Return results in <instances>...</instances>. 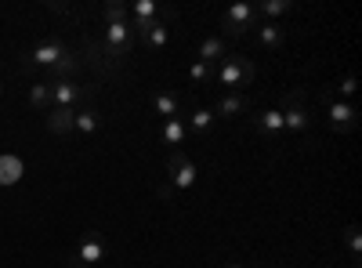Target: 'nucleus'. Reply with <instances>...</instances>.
Masks as SVG:
<instances>
[{
	"instance_id": "nucleus-1",
	"label": "nucleus",
	"mask_w": 362,
	"mask_h": 268,
	"mask_svg": "<svg viewBox=\"0 0 362 268\" xmlns=\"http://www.w3.org/2000/svg\"><path fill=\"white\" fill-rule=\"evenodd\" d=\"M167 185L181 189V192H189L196 185V163L181 153V148H174V153L167 156Z\"/></svg>"
},
{
	"instance_id": "nucleus-2",
	"label": "nucleus",
	"mask_w": 362,
	"mask_h": 268,
	"mask_svg": "<svg viewBox=\"0 0 362 268\" xmlns=\"http://www.w3.org/2000/svg\"><path fill=\"white\" fill-rule=\"evenodd\" d=\"M283 131H290V134H305L308 131V109H305V91H290L286 98H283Z\"/></svg>"
},
{
	"instance_id": "nucleus-3",
	"label": "nucleus",
	"mask_w": 362,
	"mask_h": 268,
	"mask_svg": "<svg viewBox=\"0 0 362 268\" xmlns=\"http://www.w3.org/2000/svg\"><path fill=\"white\" fill-rule=\"evenodd\" d=\"M131 44H134V29H131V18L127 22H105V54L109 58H127L131 54Z\"/></svg>"
},
{
	"instance_id": "nucleus-4",
	"label": "nucleus",
	"mask_w": 362,
	"mask_h": 268,
	"mask_svg": "<svg viewBox=\"0 0 362 268\" xmlns=\"http://www.w3.org/2000/svg\"><path fill=\"white\" fill-rule=\"evenodd\" d=\"M261 18H257V8L254 4H232L225 15H221V29L225 37H243L247 29H254Z\"/></svg>"
},
{
	"instance_id": "nucleus-5",
	"label": "nucleus",
	"mask_w": 362,
	"mask_h": 268,
	"mask_svg": "<svg viewBox=\"0 0 362 268\" xmlns=\"http://www.w3.org/2000/svg\"><path fill=\"white\" fill-rule=\"evenodd\" d=\"M254 73H257V66L250 62V58H225V62H221V69L214 73L218 76V83L221 87H243V83H250L254 80Z\"/></svg>"
},
{
	"instance_id": "nucleus-6",
	"label": "nucleus",
	"mask_w": 362,
	"mask_h": 268,
	"mask_svg": "<svg viewBox=\"0 0 362 268\" xmlns=\"http://www.w3.org/2000/svg\"><path fill=\"white\" fill-rule=\"evenodd\" d=\"M69 47L62 40H40L33 51H25L22 54V69H33V66H44V69H54L58 66V58H62Z\"/></svg>"
},
{
	"instance_id": "nucleus-7",
	"label": "nucleus",
	"mask_w": 362,
	"mask_h": 268,
	"mask_svg": "<svg viewBox=\"0 0 362 268\" xmlns=\"http://www.w3.org/2000/svg\"><path fill=\"white\" fill-rule=\"evenodd\" d=\"M87 95H90V87H80L76 80H51V105L58 109H73Z\"/></svg>"
},
{
	"instance_id": "nucleus-8",
	"label": "nucleus",
	"mask_w": 362,
	"mask_h": 268,
	"mask_svg": "<svg viewBox=\"0 0 362 268\" xmlns=\"http://www.w3.org/2000/svg\"><path fill=\"white\" fill-rule=\"evenodd\" d=\"M102 257H105V243H102V235H98V232L83 235V240H80V247H76V254H73V261H76V264H83V268L98 264Z\"/></svg>"
},
{
	"instance_id": "nucleus-9",
	"label": "nucleus",
	"mask_w": 362,
	"mask_h": 268,
	"mask_svg": "<svg viewBox=\"0 0 362 268\" xmlns=\"http://www.w3.org/2000/svg\"><path fill=\"white\" fill-rule=\"evenodd\" d=\"M250 109V98L247 95H239V91H232V95H221L218 102H214V120L221 116V120H232V116H239V112H247Z\"/></svg>"
},
{
	"instance_id": "nucleus-10",
	"label": "nucleus",
	"mask_w": 362,
	"mask_h": 268,
	"mask_svg": "<svg viewBox=\"0 0 362 268\" xmlns=\"http://www.w3.org/2000/svg\"><path fill=\"white\" fill-rule=\"evenodd\" d=\"M326 109H329V127H334V131L348 134V131L355 127V109H351L348 102H337V98H329V102H326Z\"/></svg>"
},
{
	"instance_id": "nucleus-11",
	"label": "nucleus",
	"mask_w": 362,
	"mask_h": 268,
	"mask_svg": "<svg viewBox=\"0 0 362 268\" xmlns=\"http://www.w3.org/2000/svg\"><path fill=\"white\" fill-rule=\"evenodd\" d=\"M225 58H228V44H225V37H206V40L199 44V51H196V62H203V66L225 62Z\"/></svg>"
},
{
	"instance_id": "nucleus-12",
	"label": "nucleus",
	"mask_w": 362,
	"mask_h": 268,
	"mask_svg": "<svg viewBox=\"0 0 362 268\" xmlns=\"http://www.w3.org/2000/svg\"><path fill=\"white\" fill-rule=\"evenodd\" d=\"M254 127H257L268 141H276V134H283V112H279V109H261V112H254Z\"/></svg>"
},
{
	"instance_id": "nucleus-13",
	"label": "nucleus",
	"mask_w": 362,
	"mask_h": 268,
	"mask_svg": "<svg viewBox=\"0 0 362 268\" xmlns=\"http://www.w3.org/2000/svg\"><path fill=\"white\" fill-rule=\"evenodd\" d=\"M73 120H76V109H58V105L47 109V131L51 134H69Z\"/></svg>"
},
{
	"instance_id": "nucleus-14",
	"label": "nucleus",
	"mask_w": 362,
	"mask_h": 268,
	"mask_svg": "<svg viewBox=\"0 0 362 268\" xmlns=\"http://www.w3.org/2000/svg\"><path fill=\"white\" fill-rule=\"evenodd\" d=\"M254 29H257V40H261V44H264L268 51L283 47V40H286V29H283L279 22H257Z\"/></svg>"
},
{
	"instance_id": "nucleus-15",
	"label": "nucleus",
	"mask_w": 362,
	"mask_h": 268,
	"mask_svg": "<svg viewBox=\"0 0 362 268\" xmlns=\"http://www.w3.org/2000/svg\"><path fill=\"white\" fill-rule=\"evenodd\" d=\"M80 66H83L80 51H73V47H69V51H66L62 58H58V66L51 69V76H54V80H73V76L80 73Z\"/></svg>"
},
{
	"instance_id": "nucleus-16",
	"label": "nucleus",
	"mask_w": 362,
	"mask_h": 268,
	"mask_svg": "<svg viewBox=\"0 0 362 268\" xmlns=\"http://www.w3.org/2000/svg\"><path fill=\"white\" fill-rule=\"evenodd\" d=\"M185 134H189V127L181 124L177 116H174V120H163V127H160V141H163V145L170 148V153H174V148H181V141H185Z\"/></svg>"
},
{
	"instance_id": "nucleus-17",
	"label": "nucleus",
	"mask_w": 362,
	"mask_h": 268,
	"mask_svg": "<svg viewBox=\"0 0 362 268\" xmlns=\"http://www.w3.org/2000/svg\"><path fill=\"white\" fill-rule=\"evenodd\" d=\"M153 105H156V112H160V116H167V120H174V116L181 112V98H177V95H170V91H160V95L153 98Z\"/></svg>"
},
{
	"instance_id": "nucleus-18",
	"label": "nucleus",
	"mask_w": 362,
	"mask_h": 268,
	"mask_svg": "<svg viewBox=\"0 0 362 268\" xmlns=\"http://www.w3.org/2000/svg\"><path fill=\"white\" fill-rule=\"evenodd\" d=\"M105 58H109V54H105V47H102V44H87V58H83V62H87V66H95L102 76H105V73H112V62H105Z\"/></svg>"
},
{
	"instance_id": "nucleus-19",
	"label": "nucleus",
	"mask_w": 362,
	"mask_h": 268,
	"mask_svg": "<svg viewBox=\"0 0 362 268\" xmlns=\"http://www.w3.org/2000/svg\"><path fill=\"white\" fill-rule=\"evenodd\" d=\"M98 124H102V120H98V112H95V109H80V112H76V120H73V131H80V134H95Z\"/></svg>"
},
{
	"instance_id": "nucleus-20",
	"label": "nucleus",
	"mask_w": 362,
	"mask_h": 268,
	"mask_svg": "<svg viewBox=\"0 0 362 268\" xmlns=\"http://www.w3.org/2000/svg\"><path fill=\"white\" fill-rule=\"evenodd\" d=\"M29 105L33 109H51V83H29Z\"/></svg>"
},
{
	"instance_id": "nucleus-21",
	"label": "nucleus",
	"mask_w": 362,
	"mask_h": 268,
	"mask_svg": "<svg viewBox=\"0 0 362 268\" xmlns=\"http://www.w3.org/2000/svg\"><path fill=\"white\" fill-rule=\"evenodd\" d=\"M210 127H214V112H210V109H192V112H189V131L206 134Z\"/></svg>"
},
{
	"instance_id": "nucleus-22",
	"label": "nucleus",
	"mask_w": 362,
	"mask_h": 268,
	"mask_svg": "<svg viewBox=\"0 0 362 268\" xmlns=\"http://www.w3.org/2000/svg\"><path fill=\"white\" fill-rule=\"evenodd\" d=\"M160 8L153 4V0H138V4L131 8V22H145V18H156Z\"/></svg>"
},
{
	"instance_id": "nucleus-23",
	"label": "nucleus",
	"mask_w": 362,
	"mask_h": 268,
	"mask_svg": "<svg viewBox=\"0 0 362 268\" xmlns=\"http://www.w3.org/2000/svg\"><path fill=\"white\" fill-rule=\"evenodd\" d=\"M189 80H192L196 87L210 83V80H214V66H203V62H192V66H189Z\"/></svg>"
},
{
	"instance_id": "nucleus-24",
	"label": "nucleus",
	"mask_w": 362,
	"mask_h": 268,
	"mask_svg": "<svg viewBox=\"0 0 362 268\" xmlns=\"http://www.w3.org/2000/svg\"><path fill=\"white\" fill-rule=\"evenodd\" d=\"M102 15H105V22H127L131 8H127V4H119V0H109V4L102 8Z\"/></svg>"
},
{
	"instance_id": "nucleus-25",
	"label": "nucleus",
	"mask_w": 362,
	"mask_h": 268,
	"mask_svg": "<svg viewBox=\"0 0 362 268\" xmlns=\"http://www.w3.org/2000/svg\"><path fill=\"white\" fill-rule=\"evenodd\" d=\"M293 4H290V0H264V4H257V18L261 15H272V18H276V15H286Z\"/></svg>"
},
{
	"instance_id": "nucleus-26",
	"label": "nucleus",
	"mask_w": 362,
	"mask_h": 268,
	"mask_svg": "<svg viewBox=\"0 0 362 268\" xmlns=\"http://www.w3.org/2000/svg\"><path fill=\"white\" fill-rule=\"evenodd\" d=\"M18 174H22V163L18 160H0V182H4V185L15 182Z\"/></svg>"
},
{
	"instance_id": "nucleus-27",
	"label": "nucleus",
	"mask_w": 362,
	"mask_h": 268,
	"mask_svg": "<svg viewBox=\"0 0 362 268\" xmlns=\"http://www.w3.org/2000/svg\"><path fill=\"white\" fill-rule=\"evenodd\" d=\"M344 240H348V250H351V257L358 261V225H348V232H344Z\"/></svg>"
},
{
	"instance_id": "nucleus-28",
	"label": "nucleus",
	"mask_w": 362,
	"mask_h": 268,
	"mask_svg": "<svg viewBox=\"0 0 362 268\" xmlns=\"http://www.w3.org/2000/svg\"><path fill=\"white\" fill-rule=\"evenodd\" d=\"M355 87H358V80H355V76H344L337 91H341V98H348V95H355Z\"/></svg>"
},
{
	"instance_id": "nucleus-29",
	"label": "nucleus",
	"mask_w": 362,
	"mask_h": 268,
	"mask_svg": "<svg viewBox=\"0 0 362 268\" xmlns=\"http://www.w3.org/2000/svg\"><path fill=\"white\" fill-rule=\"evenodd\" d=\"M156 192H160V199H170V196H174V189H170V185H160Z\"/></svg>"
},
{
	"instance_id": "nucleus-30",
	"label": "nucleus",
	"mask_w": 362,
	"mask_h": 268,
	"mask_svg": "<svg viewBox=\"0 0 362 268\" xmlns=\"http://www.w3.org/2000/svg\"><path fill=\"white\" fill-rule=\"evenodd\" d=\"M69 268H83V264H76V261H73V257H69Z\"/></svg>"
},
{
	"instance_id": "nucleus-31",
	"label": "nucleus",
	"mask_w": 362,
	"mask_h": 268,
	"mask_svg": "<svg viewBox=\"0 0 362 268\" xmlns=\"http://www.w3.org/2000/svg\"><path fill=\"white\" fill-rule=\"evenodd\" d=\"M225 268H243V264H235V261H232V264H225Z\"/></svg>"
},
{
	"instance_id": "nucleus-32",
	"label": "nucleus",
	"mask_w": 362,
	"mask_h": 268,
	"mask_svg": "<svg viewBox=\"0 0 362 268\" xmlns=\"http://www.w3.org/2000/svg\"><path fill=\"white\" fill-rule=\"evenodd\" d=\"M0 95H4V87H0Z\"/></svg>"
}]
</instances>
